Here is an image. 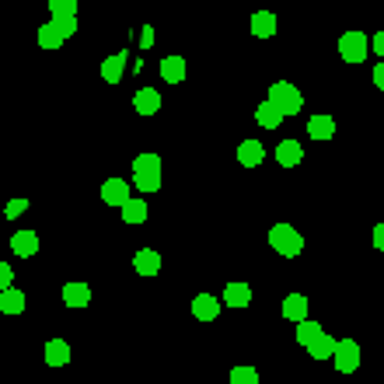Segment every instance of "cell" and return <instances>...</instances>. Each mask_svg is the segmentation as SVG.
Here are the masks:
<instances>
[{
	"mask_svg": "<svg viewBox=\"0 0 384 384\" xmlns=\"http://www.w3.org/2000/svg\"><path fill=\"white\" fill-rule=\"evenodd\" d=\"M133 185L140 192H158L161 189V158L158 154H140L133 161Z\"/></svg>",
	"mask_w": 384,
	"mask_h": 384,
	"instance_id": "obj_1",
	"label": "cell"
},
{
	"mask_svg": "<svg viewBox=\"0 0 384 384\" xmlns=\"http://www.w3.org/2000/svg\"><path fill=\"white\" fill-rule=\"evenodd\" d=\"M269 245L283 258H297L304 252V238H300V231L294 224H273L269 227Z\"/></svg>",
	"mask_w": 384,
	"mask_h": 384,
	"instance_id": "obj_2",
	"label": "cell"
},
{
	"mask_svg": "<svg viewBox=\"0 0 384 384\" xmlns=\"http://www.w3.org/2000/svg\"><path fill=\"white\" fill-rule=\"evenodd\" d=\"M269 102L283 112V119H287V116H297L300 109H304V94H300L297 84H290V81L269 84Z\"/></svg>",
	"mask_w": 384,
	"mask_h": 384,
	"instance_id": "obj_3",
	"label": "cell"
},
{
	"mask_svg": "<svg viewBox=\"0 0 384 384\" xmlns=\"http://www.w3.org/2000/svg\"><path fill=\"white\" fill-rule=\"evenodd\" d=\"M367 49H371V39L360 28H349V32L339 35V56L346 63H363L367 60Z\"/></svg>",
	"mask_w": 384,
	"mask_h": 384,
	"instance_id": "obj_4",
	"label": "cell"
},
{
	"mask_svg": "<svg viewBox=\"0 0 384 384\" xmlns=\"http://www.w3.org/2000/svg\"><path fill=\"white\" fill-rule=\"evenodd\" d=\"M332 360H336V371H339V374H353V371L360 367V342L356 339H339L336 342Z\"/></svg>",
	"mask_w": 384,
	"mask_h": 384,
	"instance_id": "obj_5",
	"label": "cell"
},
{
	"mask_svg": "<svg viewBox=\"0 0 384 384\" xmlns=\"http://www.w3.org/2000/svg\"><path fill=\"white\" fill-rule=\"evenodd\" d=\"M11 252L21 258H32L39 252V234L35 231H14L11 234Z\"/></svg>",
	"mask_w": 384,
	"mask_h": 384,
	"instance_id": "obj_6",
	"label": "cell"
},
{
	"mask_svg": "<svg viewBox=\"0 0 384 384\" xmlns=\"http://www.w3.org/2000/svg\"><path fill=\"white\" fill-rule=\"evenodd\" d=\"M133 109H136L140 116H154V112L161 109V91H154V87H140V91L133 94Z\"/></svg>",
	"mask_w": 384,
	"mask_h": 384,
	"instance_id": "obj_7",
	"label": "cell"
},
{
	"mask_svg": "<svg viewBox=\"0 0 384 384\" xmlns=\"http://www.w3.org/2000/svg\"><path fill=\"white\" fill-rule=\"evenodd\" d=\"M102 199H105L109 207H123L129 199V182L126 178H109V182L102 185Z\"/></svg>",
	"mask_w": 384,
	"mask_h": 384,
	"instance_id": "obj_8",
	"label": "cell"
},
{
	"mask_svg": "<svg viewBox=\"0 0 384 384\" xmlns=\"http://www.w3.org/2000/svg\"><path fill=\"white\" fill-rule=\"evenodd\" d=\"M276 161H280V168H297L300 161H304V147H300L297 140H280Z\"/></svg>",
	"mask_w": 384,
	"mask_h": 384,
	"instance_id": "obj_9",
	"label": "cell"
},
{
	"mask_svg": "<svg viewBox=\"0 0 384 384\" xmlns=\"http://www.w3.org/2000/svg\"><path fill=\"white\" fill-rule=\"evenodd\" d=\"M307 136H311V140H332V136H336V119L325 116V112L311 116V119H307Z\"/></svg>",
	"mask_w": 384,
	"mask_h": 384,
	"instance_id": "obj_10",
	"label": "cell"
},
{
	"mask_svg": "<svg viewBox=\"0 0 384 384\" xmlns=\"http://www.w3.org/2000/svg\"><path fill=\"white\" fill-rule=\"evenodd\" d=\"M248 300H252V287H248V283L231 280V283L224 287V304H227V307H248Z\"/></svg>",
	"mask_w": 384,
	"mask_h": 384,
	"instance_id": "obj_11",
	"label": "cell"
},
{
	"mask_svg": "<svg viewBox=\"0 0 384 384\" xmlns=\"http://www.w3.org/2000/svg\"><path fill=\"white\" fill-rule=\"evenodd\" d=\"M63 304H67V307H87V304H91V287L81 283V280H70V283L63 287Z\"/></svg>",
	"mask_w": 384,
	"mask_h": 384,
	"instance_id": "obj_12",
	"label": "cell"
},
{
	"mask_svg": "<svg viewBox=\"0 0 384 384\" xmlns=\"http://www.w3.org/2000/svg\"><path fill=\"white\" fill-rule=\"evenodd\" d=\"M238 161H241L245 168H258V165L265 161V147H262L258 140H241V147H238Z\"/></svg>",
	"mask_w": 384,
	"mask_h": 384,
	"instance_id": "obj_13",
	"label": "cell"
},
{
	"mask_svg": "<svg viewBox=\"0 0 384 384\" xmlns=\"http://www.w3.org/2000/svg\"><path fill=\"white\" fill-rule=\"evenodd\" d=\"M133 269H136L140 276H158V273H161V256H158L154 248H143V252L133 256Z\"/></svg>",
	"mask_w": 384,
	"mask_h": 384,
	"instance_id": "obj_14",
	"label": "cell"
},
{
	"mask_svg": "<svg viewBox=\"0 0 384 384\" xmlns=\"http://www.w3.org/2000/svg\"><path fill=\"white\" fill-rule=\"evenodd\" d=\"M126 56H129V53L105 56V63H102V77H105V84H119V81H123V70H126Z\"/></svg>",
	"mask_w": 384,
	"mask_h": 384,
	"instance_id": "obj_15",
	"label": "cell"
},
{
	"mask_svg": "<svg viewBox=\"0 0 384 384\" xmlns=\"http://www.w3.org/2000/svg\"><path fill=\"white\" fill-rule=\"evenodd\" d=\"M192 314L199 318V322H214L216 314H220V300L214 294H199V297H192Z\"/></svg>",
	"mask_w": 384,
	"mask_h": 384,
	"instance_id": "obj_16",
	"label": "cell"
},
{
	"mask_svg": "<svg viewBox=\"0 0 384 384\" xmlns=\"http://www.w3.org/2000/svg\"><path fill=\"white\" fill-rule=\"evenodd\" d=\"M252 35L256 39H273L276 35V14L273 11H256L252 14Z\"/></svg>",
	"mask_w": 384,
	"mask_h": 384,
	"instance_id": "obj_17",
	"label": "cell"
},
{
	"mask_svg": "<svg viewBox=\"0 0 384 384\" xmlns=\"http://www.w3.org/2000/svg\"><path fill=\"white\" fill-rule=\"evenodd\" d=\"M161 77H165V84H182L185 81V56H165L161 60Z\"/></svg>",
	"mask_w": 384,
	"mask_h": 384,
	"instance_id": "obj_18",
	"label": "cell"
},
{
	"mask_svg": "<svg viewBox=\"0 0 384 384\" xmlns=\"http://www.w3.org/2000/svg\"><path fill=\"white\" fill-rule=\"evenodd\" d=\"M45 363H49V367H67V363H70V346H67V339L45 342Z\"/></svg>",
	"mask_w": 384,
	"mask_h": 384,
	"instance_id": "obj_19",
	"label": "cell"
},
{
	"mask_svg": "<svg viewBox=\"0 0 384 384\" xmlns=\"http://www.w3.org/2000/svg\"><path fill=\"white\" fill-rule=\"evenodd\" d=\"M256 123L262 129H276L280 123H283V112H280V109H276V105L265 98V102H262V105L256 109Z\"/></svg>",
	"mask_w": 384,
	"mask_h": 384,
	"instance_id": "obj_20",
	"label": "cell"
},
{
	"mask_svg": "<svg viewBox=\"0 0 384 384\" xmlns=\"http://www.w3.org/2000/svg\"><path fill=\"white\" fill-rule=\"evenodd\" d=\"M119 210H123V224H143L147 214H150V210H147V203H143V199H136V196H129Z\"/></svg>",
	"mask_w": 384,
	"mask_h": 384,
	"instance_id": "obj_21",
	"label": "cell"
},
{
	"mask_svg": "<svg viewBox=\"0 0 384 384\" xmlns=\"http://www.w3.org/2000/svg\"><path fill=\"white\" fill-rule=\"evenodd\" d=\"M0 311H4V314H21V311H25V294L14 290V287L0 290Z\"/></svg>",
	"mask_w": 384,
	"mask_h": 384,
	"instance_id": "obj_22",
	"label": "cell"
},
{
	"mask_svg": "<svg viewBox=\"0 0 384 384\" xmlns=\"http://www.w3.org/2000/svg\"><path fill=\"white\" fill-rule=\"evenodd\" d=\"M283 318H290V322L307 318V297H304V294H290V297H283Z\"/></svg>",
	"mask_w": 384,
	"mask_h": 384,
	"instance_id": "obj_23",
	"label": "cell"
},
{
	"mask_svg": "<svg viewBox=\"0 0 384 384\" xmlns=\"http://www.w3.org/2000/svg\"><path fill=\"white\" fill-rule=\"evenodd\" d=\"M322 332H325V329H322V325H318L314 318H300V322H297V342L304 346V349H307L311 342L318 339Z\"/></svg>",
	"mask_w": 384,
	"mask_h": 384,
	"instance_id": "obj_24",
	"label": "cell"
},
{
	"mask_svg": "<svg viewBox=\"0 0 384 384\" xmlns=\"http://www.w3.org/2000/svg\"><path fill=\"white\" fill-rule=\"evenodd\" d=\"M307 349H311V360H332V353H336V339L322 332L318 339L307 346Z\"/></svg>",
	"mask_w": 384,
	"mask_h": 384,
	"instance_id": "obj_25",
	"label": "cell"
},
{
	"mask_svg": "<svg viewBox=\"0 0 384 384\" xmlns=\"http://www.w3.org/2000/svg\"><path fill=\"white\" fill-rule=\"evenodd\" d=\"M39 45H43V49H60V45H63V35L56 32V25H53V21L39 28Z\"/></svg>",
	"mask_w": 384,
	"mask_h": 384,
	"instance_id": "obj_26",
	"label": "cell"
},
{
	"mask_svg": "<svg viewBox=\"0 0 384 384\" xmlns=\"http://www.w3.org/2000/svg\"><path fill=\"white\" fill-rule=\"evenodd\" d=\"M53 25H56V32L63 35V43H67L70 35H77V14H60V18H53Z\"/></svg>",
	"mask_w": 384,
	"mask_h": 384,
	"instance_id": "obj_27",
	"label": "cell"
},
{
	"mask_svg": "<svg viewBox=\"0 0 384 384\" xmlns=\"http://www.w3.org/2000/svg\"><path fill=\"white\" fill-rule=\"evenodd\" d=\"M231 384H258V371H256V367H245V363H241V367H234V371H231Z\"/></svg>",
	"mask_w": 384,
	"mask_h": 384,
	"instance_id": "obj_28",
	"label": "cell"
},
{
	"mask_svg": "<svg viewBox=\"0 0 384 384\" xmlns=\"http://www.w3.org/2000/svg\"><path fill=\"white\" fill-rule=\"evenodd\" d=\"M25 210H28V199H25V196H14V199L4 207V216H7V220H18Z\"/></svg>",
	"mask_w": 384,
	"mask_h": 384,
	"instance_id": "obj_29",
	"label": "cell"
},
{
	"mask_svg": "<svg viewBox=\"0 0 384 384\" xmlns=\"http://www.w3.org/2000/svg\"><path fill=\"white\" fill-rule=\"evenodd\" d=\"M49 11H53V18H60V14H77V0H49Z\"/></svg>",
	"mask_w": 384,
	"mask_h": 384,
	"instance_id": "obj_30",
	"label": "cell"
},
{
	"mask_svg": "<svg viewBox=\"0 0 384 384\" xmlns=\"http://www.w3.org/2000/svg\"><path fill=\"white\" fill-rule=\"evenodd\" d=\"M11 280H14V269H11L7 262H0V290H7V287H11Z\"/></svg>",
	"mask_w": 384,
	"mask_h": 384,
	"instance_id": "obj_31",
	"label": "cell"
},
{
	"mask_svg": "<svg viewBox=\"0 0 384 384\" xmlns=\"http://www.w3.org/2000/svg\"><path fill=\"white\" fill-rule=\"evenodd\" d=\"M140 45H143V49H150V45H154V28H150V25H143V28H140Z\"/></svg>",
	"mask_w": 384,
	"mask_h": 384,
	"instance_id": "obj_32",
	"label": "cell"
},
{
	"mask_svg": "<svg viewBox=\"0 0 384 384\" xmlns=\"http://www.w3.org/2000/svg\"><path fill=\"white\" fill-rule=\"evenodd\" d=\"M371 49H374L378 56H384V28L378 32V35H374V39H371Z\"/></svg>",
	"mask_w": 384,
	"mask_h": 384,
	"instance_id": "obj_33",
	"label": "cell"
},
{
	"mask_svg": "<svg viewBox=\"0 0 384 384\" xmlns=\"http://www.w3.org/2000/svg\"><path fill=\"white\" fill-rule=\"evenodd\" d=\"M374 248H378V252H384V224H378V227H374Z\"/></svg>",
	"mask_w": 384,
	"mask_h": 384,
	"instance_id": "obj_34",
	"label": "cell"
},
{
	"mask_svg": "<svg viewBox=\"0 0 384 384\" xmlns=\"http://www.w3.org/2000/svg\"><path fill=\"white\" fill-rule=\"evenodd\" d=\"M374 84H378V87L384 91V60L378 63V67H374Z\"/></svg>",
	"mask_w": 384,
	"mask_h": 384,
	"instance_id": "obj_35",
	"label": "cell"
}]
</instances>
